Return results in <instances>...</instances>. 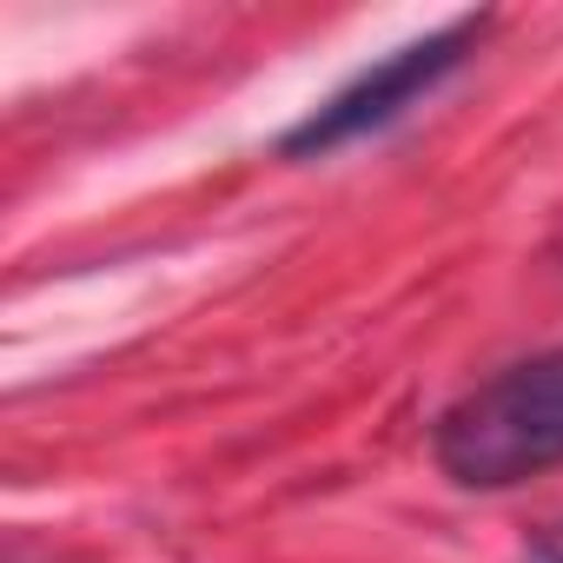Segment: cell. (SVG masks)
<instances>
[{"instance_id": "1", "label": "cell", "mask_w": 563, "mask_h": 563, "mask_svg": "<svg viewBox=\"0 0 563 563\" xmlns=\"http://www.w3.org/2000/svg\"><path fill=\"white\" fill-rule=\"evenodd\" d=\"M438 464L471 490H504L563 464V352L471 385L438 418Z\"/></svg>"}, {"instance_id": "2", "label": "cell", "mask_w": 563, "mask_h": 563, "mask_svg": "<svg viewBox=\"0 0 563 563\" xmlns=\"http://www.w3.org/2000/svg\"><path fill=\"white\" fill-rule=\"evenodd\" d=\"M477 34H484V21H451V27H438V34H424V41H411V47H398L391 60H378L372 74H358L352 87H339L325 107H312L292 133H286V159H312V153H339L345 140H358V133H372V126H385V120H398L418 93H431L471 47H477Z\"/></svg>"}, {"instance_id": "3", "label": "cell", "mask_w": 563, "mask_h": 563, "mask_svg": "<svg viewBox=\"0 0 563 563\" xmlns=\"http://www.w3.org/2000/svg\"><path fill=\"white\" fill-rule=\"evenodd\" d=\"M537 563H563V523H550V530L537 537Z\"/></svg>"}]
</instances>
